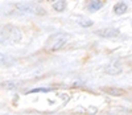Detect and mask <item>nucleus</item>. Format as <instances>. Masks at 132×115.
I'll list each match as a JSON object with an SVG mask.
<instances>
[{
    "mask_svg": "<svg viewBox=\"0 0 132 115\" xmlns=\"http://www.w3.org/2000/svg\"><path fill=\"white\" fill-rule=\"evenodd\" d=\"M53 8H54V11H57V12H62L66 8V2L65 0H58V2H56L53 4Z\"/></svg>",
    "mask_w": 132,
    "mask_h": 115,
    "instance_id": "nucleus-8",
    "label": "nucleus"
},
{
    "mask_svg": "<svg viewBox=\"0 0 132 115\" xmlns=\"http://www.w3.org/2000/svg\"><path fill=\"white\" fill-rule=\"evenodd\" d=\"M95 34L101 37H106V39H111V37H118L119 36V30L116 28H103V29H98L95 32Z\"/></svg>",
    "mask_w": 132,
    "mask_h": 115,
    "instance_id": "nucleus-3",
    "label": "nucleus"
},
{
    "mask_svg": "<svg viewBox=\"0 0 132 115\" xmlns=\"http://www.w3.org/2000/svg\"><path fill=\"white\" fill-rule=\"evenodd\" d=\"M49 2H56V0H49Z\"/></svg>",
    "mask_w": 132,
    "mask_h": 115,
    "instance_id": "nucleus-12",
    "label": "nucleus"
},
{
    "mask_svg": "<svg viewBox=\"0 0 132 115\" xmlns=\"http://www.w3.org/2000/svg\"><path fill=\"white\" fill-rule=\"evenodd\" d=\"M11 62H12V60L8 58L5 54L0 53V65H2V66H5V65H9Z\"/></svg>",
    "mask_w": 132,
    "mask_h": 115,
    "instance_id": "nucleus-10",
    "label": "nucleus"
},
{
    "mask_svg": "<svg viewBox=\"0 0 132 115\" xmlns=\"http://www.w3.org/2000/svg\"><path fill=\"white\" fill-rule=\"evenodd\" d=\"M102 91L106 94L114 95V97H120V95H124L127 93L124 89H120V87H102Z\"/></svg>",
    "mask_w": 132,
    "mask_h": 115,
    "instance_id": "nucleus-4",
    "label": "nucleus"
},
{
    "mask_svg": "<svg viewBox=\"0 0 132 115\" xmlns=\"http://www.w3.org/2000/svg\"><path fill=\"white\" fill-rule=\"evenodd\" d=\"M102 7H103V3L101 0H90V2L87 3V8H89V11H91V12L101 9Z\"/></svg>",
    "mask_w": 132,
    "mask_h": 115,
    "instance_id": "nucleus-6",
    "label": "nucleus"
},
{
    "mask_svg": "<svg viewBox=\"0 0 132 115\" xmlns=\"http://www.w3.org/2000/svg\"><path fill=\"white\" fill-rule=\"evenodd\" d=\"M79 24L82 27H91L93 25V21L89 20V19H82V20H79Z\"/></svg>",
    "mask_w": 132,
    "mask_h": 115,
    "instance_id": "nucleus-11",
    "label": "nucleus"
},
{
    "mask_svg": "<svg viewBox=\"0 0 132 115\" xmlns=\"http://www.w3.org/2000/svg\"><path fill=\"white\" fill-rule=\"evenodd\" d=\"M106 73L111 74V75H116L122 73V66L119 62H111L108 66H106Z\"/></svg>",
    "mask_w": 132,
    "mask_h": 115,
    "instance_id": "nucleus-5",
    "label": "nucleus"
},
{
    "mask_svg": "<svg viewBox=\"0 0 132 115\" xmlns=\"http://www.w3.org/2000/svg\"><path fill=\"white\" fill-rule=\"evenodd\" d=\"M66 42H68V36L65 33H56L48 39L45 48L49 52H56V50L62 49L66 45Z\"/></svg>",
    "mask_w": 132,
    "mask_h": 115,
    "instance_id": "nucleus-2",
    "label": "nucleus"
},
{
    "mask_svg": "<svg viewBox=\"0 0 132 115\" xmlns=\"http://www.w3.org/2000/svg\"><path fill=\"white\" fill-rule=\"evenodd\" d=\"M23 33L21 30L11 24H5L0 27V44L4 45H13L21 41Z\"/></svg>",
    "mask_w": 132,
    "mask_h": 115,
    "instance_id": "nucleus-1",
    "label": "nucleus"
},
{
    "mask_svg": "<svg viewBox=\"0 0 132 115\" xmlns=\"http://www.w3.org/2000/svg\"><path fill=\"white\" fill-rule=\"evenodd\" d=\"M114 11L116 15H123L127 12V4L126 3H118L115 7H114Z\"/></svg>",
    "mask_w": 132,
    "mask_h": 115,
    "instance_id": "nucleus-7",
    "label": "nucleus"
},
{
    "mask_svg": "<svg viewBox=\"0 0 132 115\" xmlns=\"http://www.w3.org/2000/svg\"><path fill=\"white\" fill-rule=\"evenodd\" d=\"M19 86H20V83H17V82H3V83H0V87H3V89H8V90L17 89Z\"/></svg>",
    "mask_w": 132,
    "mask_h": 115,
    "instance_id": "nucleus-9",
    "label": "nucleus"
}]
</instances>
